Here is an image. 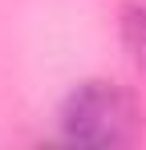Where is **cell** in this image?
<instances>
[{"label": "cell", "instance_id": "obj_1", "mask_svg": "<svg viewBox=\"0 0 146 150\" xmlns=\"http://www.w3.org/2000/svg\"><path fill=\"white\" fill-rule=\"evenodd\" d=\"M57 118L73 146H126L142 126V110L118 81H81L61 101Z\"/></svg>", "mask_w": 146, "mask_h": 150}, {"label": "cell", "instance_id": "obj_2", "mask_svg": "<svg viewBox=\"0 0 146 150\" xmlns=\"http://www.w3.org/2000/svg\"><path fill=\"white\" fill-rule=\"evenodd\" d=\"M122 41L134 53V61L146 65V4H130L122 12Z\"/></svg>", "mask_w": 146, "mask_h": 150}]
</instances>
